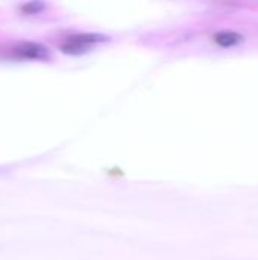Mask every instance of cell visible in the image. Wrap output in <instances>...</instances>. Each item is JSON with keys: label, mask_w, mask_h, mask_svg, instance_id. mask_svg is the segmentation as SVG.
<instances>
[{"label": "cell", "mask_w": 258, "mask_h": 260, "mask_svg": "<svg viewBox=\"0 0 258 260\" xmlns=\"http://www.w3.org/2000/svg\"><path fill=\"white\" fill-rule=\"evenodd\" d=\"M108 38L105 35L100 34H76V35H70L64 40V43L61 44V50L70 55H78L82 53L85 50H88L91 46L106 41Z\"/></svg>", "instance_id": "1"}, {"label": "cell", "mask_w": 258, "mask_h": 260, "mask_svg": "<svg viewBox=\"0 0 258 260\" xmlns=\"http://www.w3.org/2000/svg\"><path fill=\"white\" fill-rule=\"evenodd\" d=\"M12 53L21 59H49L50 52L46 46L33 41H23L12 47Z\"/></svg>", "instance_id": "2"}, {"label": "cell", "mask_w": 258, "mask_h": 260, "mask_svg": "<svg viewBox=\"0 0 258 260\" xmlns=\"http://www.w3.org/2000/svg\"><path fill=\"white\" fill-rule=\"evenodd\" d=\"M243 35L236 32V30H219L213 35V41L216 46L224 47V49H230V47H236L243 41Z\"/></svg>", "instance_id": "3"}, {"label": "cell", "mask_w": 258, "mask_h": 260, "mask_svg": "<svg viewBox=\"0 0 258 260\" xmlns=\"http://www.w3.org/2000/svg\"><path fill=\"white\" fill-rule=\"evenodd\" d=\"M44 8H46V5L41 2H29L21 6V12L27 14V15H33V14H40Z\"/></svg>", "instance_id": "4"}]
</instances>
